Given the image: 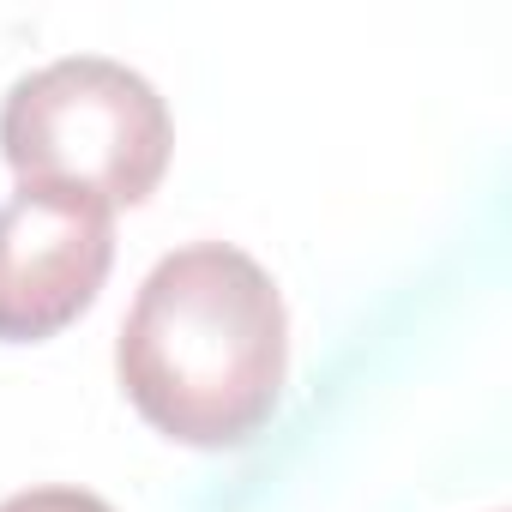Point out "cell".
Segmentation results:
<instances>
[{
  "mask_svg": "<svg viewBox=\"0 0 512 512\" xmlns=\"http://www.w3.org/2000/svg\"><path fill=\"white\" fill-rule=\"evenodd\" d=\"M290 368V314L272 272L229 241H187L139 284L115 374L127 404L181 446L253 440Z\"/></svg>",
  "mask_w": 512,
  "mask_h": 512,
  "instance_id": "cell-1",
  "label": "cell"
},
{
  "mask_svg": "<svg viewBox=\"0 0 512 512\" xmlns=\"http://www.w3.org/2000/svg\"><path fill=\"white\" fill-rule=\"evenodd\" d=\"M169 145L175 127L157 85L109 55H61L0 103V151L19 187L79 193L109 211L157 193Z\"/></svg>",
  "mask_w": 512,
  "mask_h": 512,
  "instance_id": "cell-2",
  "label": "cell"
},
{
  "mask_svg": "<svg viewBox=\"0 0 512 512\" xmlns=\"http://www.w3.org/2000/svg\"><path fill=\"white\" fill-rule=\"evenodd\" d=\"M115 266V217L79 193L19 187L0 205V344L67 332Z\"/></svg>",
  "mask_w": 512,
  "mask_h": 512,
  "instance_id": "cell-3",
  "label": "cell"
},
{
  "mask_svg": "<svg viewBox=\"0 0 512 512\" xmlns=\"http://www.w3.org/2000/svg\"><path fill=\"white\" fill-rule=\"evenodd\" d=\"M0 512H115V506L91 488H25L0 500Z\"/></svg>",
  "mask_w": 512,
  "mask_h": 512,
  "instance_id": "cell-4",
  "label": "cell"
}]
</instances>
